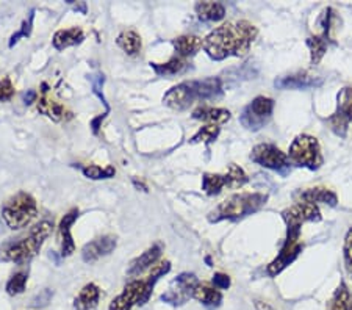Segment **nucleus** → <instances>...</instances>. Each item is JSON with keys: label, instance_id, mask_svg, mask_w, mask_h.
<instances>
[{"label": "nucleus", "instance_id": "obj_1", "mask_svg": "<svg viewBox=\"0 0 352 310\" xmlns=\"http://www.w3.org/2000/svg\"><path fill=\"white\" fill-rule=\"evenodd\" d=\"M258 28L248 21L226 22L204 38L202 47L212 60H226L227 56H244L251 49Z\"/></svg>", "mask_w": 352, "mask_h": 310}, {"label": "nucleus", "instance_id": "obj_2", "mask_svg": "<svg viewBox=\"0 0 352 310\" xmlns=\"http://www.w3.org/2000/svg\"><path fill=\"white\" fill-rule=\"evenodd\" d=\"M223 82L218 77H208L204 80H188L175 85L164 94L163 104L173 110H186L196 100H217L223 98Z\"/></svg>", "mask_w": 352, "mask_h": 310}, {"label": "nucleus", "instance_id": "obj_3", "mask_svg": "<svg viewBox=\"0 0 352 310\" xmlns=\"http://www.w3.org/2000/svg\"><path fill=\"white\" fill-rule=\"evenodd\" d=\"M52 228L54 224L45 221V219L33 225L27 236H22V239L16 241H8V243L0 247V258L3 262H13L16 265L28 263L41 251L44 241L52 234Z\"/></svg>", "mask_w": 352, "mask_h": 310}, {"label": "nucleus", "instance_id": "obj_4", "mask_svg": "<svg viewBox=\"0 0 352 310\" xmlns=\"http://www.w3.org/2000/svg\"><path fill=\"white\" fill-rule=\"evenodd\" d=\"M266 201H268V196L263 193L232 195L208 213V221L219 223L226 219L227 221H238V219L258 212L266 204Z\"/></svg>", "mask_w": 352, "mask_h": 310}, {"label": "nucleus", "instance_id": "obj_5", "mask_svg": "<svg viewBox=\"0 0 352 310\" xmlns=\"http://www.w3.org/2000/svg\"><path fill=\"white\" fill-rule=\"evenodd\" d=\"M36 217V199L30 193H25V191H21V193L11 197L2 210L3 221L11 230H19L27 228Z\"/></svg>", "mask_w": 352, "mask_h": 310}, {"label": "nucleus", "instance_id": "obj_6", "mask_svg": "<svg viewBox=\"0 0 352 310\" xmlns=\"http://www.w3.org/2000/svg\"><path fill=\"white\" fill-rule=\"evenodd\" d=\"M288 159L292 165L300 168H307L315 171V169L322 165V154L320 143L315 137L310 135H299L289 146Z\"/></svg>", "mask_w": 352, "mask_h": 310}, {"label": "nucleus", "instance_id": "obj_7", "mask_svg": "<svg viewBox=\"0 0 352 310\" xmlns=\"http://www.w3.org/2000/svg\"><path fill=\"white\" fill-rule=\"evenodd\" d=\"M248 176L240 166L235 163L229 165V169L224 174H212L206 173L202 176V190L208 196L219 195L223 188H241L244 184H248Z\"/></svg>", "mask_w": 352, "mask_h": 310}, {"label": "nucleus", "instance_id": "obj_8", "mask_svg": "<svg viewBox=\"0 0 352 310\" xmlns=\"http://www.w3.org/2000/svg\"><path fill=\"white\" fill-rule=\"evenodd\" d=\"M272 110H274V100L265 98V96H258L251 104L244 107L240 115V122L248 131L257 132L270 122Z\"/></svg>", "mask_w": 352, "mask_h": 310}, {"label": "nucleus", "instance_id": "obj_9", "mask_svg": "<svg viewBox=\"0 0 352 310\" xmlns=\"http://www.w3.org/2000/svg\"><path fill=\"white\" fill-rule=\"evenodd\" d=\"M251 160L260 166L282 174V176H287L289 166H292L285 152H282L276 144L271 143H262L255 146L251 152Z\"/></svg>", "mask_w": 352, "mask_h": 310}, {"label": "nucleus", "instance_id": "obj_10", "mask_svg": "<svg viewBox=\"0 0 352 310\" xmlns=\"http://www.w3.org/2000/svg\"><path fill=\"white\" fill-rule=\"evenodd\" d=\"M302 243H300V230H289L287 229V240L283 243L280 252L277 254V257L272 261L266 272L271 278H276L277 274H280L289 263L296 261L298 256L302 252Z\"/></svg>", "mask_w": 352, "mask_h": 310}, {"label": "nucleus", "instance_id": "obj_11", "mask_svg": "<svg viewBox=\"0 0 352 310\" xmlns=\"http://www.w3.org/2000/svg\"><path fill=\"white\" fill-rule=\"evenodd\" d=\"M152 295L147 291L144 279H135L124 287L121 295L111 301L109 310H132L135 306H144Z\"/></svg>", "mask_w": 352, "mask_h": 310}, {"label": "nucleus", "instance_id": "obj_12", "mask_svg": "<svg viewBox=\"0 0 352 310\" xmlns=\"http://www.w3.org/2000/svg\"><path fill=\"white\" fill-rule=\"evenodd\" d=\"M199 284V279L195 273H182L169 287V290L162 295V301L171 304V306H182L192 298V291Z\"/></svg>", "mask_w": 352, "mask_h": 310}, {"label": "nucleus", "instance_id": "obj_13", "mask_svg": "<svg viewBox=\"0 0 352 310\" xmlns=\"http://www.w3.org/2000/svg\"><path fill=\"white\" fill-rule=\"evenodd\" d=\"M337 110L331 116V127L338 137H346L349 124L352 122V88L346 87L338 93Z\"/></svg>", "mask_w": 352, "mask_h": 310}, {"label": "nucleus", "instance_id": "obj_14", "mask_svg": "<svg viewBox=\"0 0 352 310\" xmlns=\"http://www.w3.org/2000/svg\"><path fill=\"white\" fill-rule=\"evenodd\" d=\"M283 221L287 223L289 230H300L304 223L309 221H320L321 212L318 206L307 204V202H299V204L287 208L282 212Z\"/></svg>", "mask_w": 352, "mask_h": 310}, {"label": "nucleus", "instance_id": "obj_15", "mask_svg": "<svg viewBox=\"0 0 352 310\" xmlns=\"http://www.w3.org/2000/svg\"><path fill=\"white\" fill-rule=\"evenodd\" d=\"M116 245H118L116 236H113V235H104L93 241H89V243L85 245L82 250L83 262L94 263L96 261H99L100 257L109 256V254L115 251Z\"/></svg>", "mask_w": 352, "mask_h": 310}, {"label": "nucleus", "instance_id": "obj_16", "mask_svg": "<svg viewBox=\"0 0 352 310\" xmlns=\"http://www.w3.org/2000/svg\"><path fill=\"white\" fill-rule=\"evenodd\" d=\"M41 88H43L41 96H39V100H38V111L50 118V120L55 122L63 121L67 115L66 107L61 102H58L54 96H50V88L47 83H43Z\"/></svg>", "mask_w": 352, "mask_h": 310}, {"label": "nucleus", "instance_id": "obj_17", "mask_svg": "<svg viewBox=\"0 0 352 310\" xmlns=\"http://www.w3.org/2000/svg\"><path fill=\"white\" fill-rule=\"evenodd\" d=\"M78 218V208H72L66 213L58 225V240H60V254L61 257H69L76 252V243H74L71 228Z\"/></svg>", "mask_w": 352, "mask_h": 310}, {"label": "nucleus", "instance_id": "obj_18", "mask_svg": "<svg viewBox=\"0 0 352 310\" xmlns=\"http://www.w3.org/2000/svg\"><path fill=\"white\" fill-rule=\"evenodd\" d=\"M274 85L276 88L279 89H305V88L321 87L322 78L302 71V72H298V74L277 78Z\"/></svg>", "mask_w": 352, "mask_h": 310}, {"label": "nucleus", "instance_id": "obj_19", "mask_svg": "<svg viewBox=\"0 0 352 310\" xmlns=\"http://www.w3.org/2000/svg\"><path fill=\"white\" fill-rule=\"evenodd\" d=\"M162 251H163V246L160 243L152 245L149 250H146L140 257H136L135 261L130 263L127 274L132 276V278L143 274L147 268L154 267V265L158 262V258L162 256Z\"/></svg>", "mask_w": 352, "mask_h": 310}, {"label": "nucleus", "instance_id": "obj_20", "mask_svg": "<svg viewBox=\"0 0 352 310\" xmlns=\"http://www.w3.org/2000/svg\"><path fill=\"white\" fill-rule=\"evenodd\" d=\"M192 298H195L197 302H201L204 307H207L210 310L218 309L221 304H223V295H221V291L217 287L201 284V282H199L195 291H192Z\"/></svg>", "mask_w": 352, "mask_h": 310}, {"label": "nucleus", "instance_id": "obj_21", "mask_svg": "<svg viewBox=\"0 0 352 310\" xmlns=\"http://www.w3.org/2000/svg\"><path fill=\"white\" fill-rule=\"evenodd\" d=\"M100 289L93 282L83 287L80 293L74 300V309L76 310H94L99 306Z\"/></svg>", "mask_w": 352, "mask_h": 310}, {"label": "nucleus", "instance_id": "obj_22", "mask_svg": "<svg viewBox=\"0 0 352 310\" xmlns=\"http://www.w3.org/2000/svg\"><path fill=\"white\" fill-rule=\"evenodd\" d=\"M85 39V33L80 27H71L58 30L54 35L52 44L56 50H65L67 47L77 46Z\"/></svg>", "mask_w": 352, "mask_h": 310}, {"label": "nucleus", "instance_id": "obj_23", "mask_svg": "<svg viewBox=\"0 0 352 310\" xmlns=\"http://www.w3.org/2000/svg\"><path fill=\"white\" fill-rule=\"evenodd\" d=\"M192 118L199 121H206L208 124H224L230 120V111L226 109H218V107L202 105L192 111Z\"/></svg>", "mask_w": 352, "mask_h": 310}, {"label": "nucleus", "instance_id": "obj_24", "mask_svg": "<svg viewBox=\"0 0 352 310\" xmlns=\"http://www.w3.org/2000/svg\"><path fill=\"white\" fill-rule=\"evenodd\" d=\"M299 199L300 202H307V204H318V202H322V204L327 206H337L338 197L333 193L332 190L322 188V187H316V188H309L299 193Z\"/></svg>", "mask_w": 352, "mask_h": 310}, {"label": "nucleus", "instance_id": "obj_25", "mask_svg": "<svg viewBox=\"0 0 352 310\" xmlns=\"http://www.w3.org/2000/svg\"><path fill=\"white\" fill-rule=\"evenodd\" d=\"M202 44L204 39L196 35H182L173 39V46L175 49V52H177V55L182 56V58H188V56H192L196 52H199Z\"/></svg>", "mask_w": 352, "mask_h": 310}, {"label": "nucleus", "instance_id": "obj_26", "mask_svg": "<svg viewBox=\"0 0 352 310\" xmlns=\"http://www.w3.org/2000/svg\"><path fill=\"white\" fill-rule=\"evenodd\" d=\"M151 67L155 71L157 76L160 77H174L177 74H182L186 67H188V61L186 58L175 55L166 63H151Z\"/></svg>", "mask_w": 352, "mask_h": 310}, {"label": "nucleus", "instance_id": "obj_27", "mask_svg": "<svg viewBox=\"0 0 352 310\" xmlns=\"http://www.w3.org/2000/svg\"><path fill=\"white\" fill-rule=\"evenodd\" d=\"M326 310H352V293L344 280L340 282L337 290L333 291Z\"/></svg>", "mask_w": 352, "mask_h": 310}, {"label": "nucleus", "instance_id": "obj_28", "mask_svg": "<svg viewBox=\"0 0 352 310\" xmlns=\"http://www.w3.org/2000/svg\"><path fill=\"white\" fill-rule=\"evenodd\" d=\"M195 10L199 19L202 21L218 22L221 19H224L226 16V7L219 2H197L195 5Z\"/></svg>", "mask_w": 352, "mask_h": 310}, {"label": "nucleus", "instance_id": "obj_29", "mask_svg": "<svg viewBox=\"0 0 352 310\" xmlns=\"http://www.w3.org/2000/svg\"><path fill=\"white\" fill-rule=\"evenodd\" d=\"M116 44L121 47L127 55H138L141 52V47H143V41H141V36L133 30L122 32L121 35L118 36Z\"/></svg>", "mask_w": 352, "mask_h": 310}, {"label": "nucleus", "instance_id": "obj_30", "mask_svg": "<svg viewBox=\"0 0 352 310\" xmlns=\"http://www.w3.org/2000/svg\"><path fill=\"white\" fill-rule=\"evenodd\" d=\"M329 39L326 36H310L307 38V46L310 49V61L311 65H318L322 56L327 52Z\"/></svg>", "mask_w": 352, "mask_h": 310}, {"label": "nucleus", "instance_id": "obj_31", "mask_svg": "<svg viewBox=\"0 0 352 310\" xmlns=\"http://www.w3.org/2000/svg\"><path fill=\"white\" fill-rule=\"evenodd\" d=\"M219 132H221V127L217 126V124H207V126H204V127L199 129L195 137L190 140V143L191 144H197V143L208 144V143H213V141L218 138Z\"/></svg>", "mask_w": 352, "mask_h": 310}, {"label": "nucleus", "instance_id": "obj_32", "mask_svg": "<svg viewBox=\"0 0 352 310\" xmlns=\"http://www.w3.org/2000/svg\"><path fill=\"white\" fill-rule=\"evenodd\" d=\"M27 280H28V273H25V272L16 273L11 276L10 280L7 282L5 290H7L10 296H18V295H21V293H24Z\"/></svg>", "mask_w": 352, "mask_h": 310}, {"label": "nucleus", "instance_id": "obj_33", "mask_svg": "<svg viewBox=\"0 0 352 310\" xmlns=\"http://www.w3.org/2000/svg\"><path fill=\"white\" fill-rule=\"evenodd\" d=\"M169 272H171V262H169V261H163L160 263H155L154 267H152V272L149 274V278L144 279L146 280L147 291H149L151 295H152V291H154V289H152V287H155L158 279H160L162 276L168 274Z\"/></svg>", "mask_w": 352, "mask_h": 310}, {"label": "nucleus", "instance_id": "obj_34", "mask_svg": "<svg viewBox=\"0 0 352 310\" xmlns=\"http://www.w3.org/2000/svg\"><path fill=\"white\" fill-rule=\"evenodd\" d=\"M82 173L85 177L93 179V180H100V179H111L115 177L116 169L113 166H98V165H89V166H82Z\"/></svg>", "mask_w": 352, "mask_h": 310}, {"label": "nucleus", "instance_id": "obj_35", "mask_svg": "<svg viewBox=\"0 0 352 310\" xmlns=\"http://www.w3.org/2000/svg\"><path fill=\"white\" fill-rule=\"evenodd\" d=\"M33 13H35V11H32V13L28 14V19H25L24 22H22V25H21L19 30L16 32L13 36H11V39H10V44H8L10 47H13L14 44L18 43L21 38H27V36H30V33H32V25H33Z\"/></svg>", "mask_w": 352, "mask_h": 310}, {"label": "nucleus", "instance_id": "obj_36", "mask_svg": "<svg viewBox=\"0 0 352 310\" xmlns=\"http://www.w3.org/2000/svg\"><path fill=\"white\" fill-rule=\"evenodd\" d=\"M14 96V87L11 83L10 77H3L0 80V102H7V100H11Z\"/></svg>", "mask_w": 352, "mask_h": 310}, {"label": "nucleus", "instance_id": "obj_37", "mask_svg": "<svg viewBox=\"0 0 352 310\" xmlns=\"http://www.w3.org/2000/svg\"><path fill=\"white\" fill-rule=\"evenodd\" d=\"M343 251H344L346 269H348V273L352 276V228L348 230V234H346Z\"/></svg>", "mask_w": 352, "mask_h": 310}, {"label": "nucleus", "instance_id": "obj_38", "mask_svg": "<svg viewBox=\"0 0 352 310\" xmlns=\"http://www.w3.org/2000/svg\"><path fill=\"white\" fill-rule=\"evenodd\" d=\"M104 76H93L91 77V82H93V91H94V94H98L99 96V99L102 100V104L105 105V109H107V111H110V107H109V104H107V100H105V98H104V93H102V87H104Z\"/></svg>", "mask_w": 352, "mask_h": 310}, {"label": "nucleus", "instance_id": "obj_39", "mask_svg": "<svg viewBox=\"0 0 352 310\" xmlns=\"http://www.w3.org/2000/svg\"><path fill=\"white\" fill-rule=\"evenodd\" d=\"M52 296H54V291L50 290V289H45L43 291H39L38 295L33 298L32 306L33 307H44V306H47V304L50 302V300H52Z\"/></svg>", "mask_w": 352, "mask_h": 310}, {"label": "nucleus", "instance_id": "obj_40", "mask_svg": "<svg viewBox=\"0 0 352 310\" xmlns=\"http://www.w3.org/2000/svg\"><path fill=\"white\" fill-rule=\"evenodd\" d=\"M213 287H217L218 290H227L230 287V278L224 273H214Z\"/></svg>", "mask_w": 352, "mask_h": 310}, {"label": "nucleus", "instance_id": "obj_41", "mask_svg": "<svg viewBox=\"0 0 352 310\" xmlns=\"http://www.w3.org/2000/svg\"><path fill=\"white\" fill-rule=\"evenodd\" d=\"M36 99H38V93L35 89H28V91L22 96V100H24L25 105H32L33 102H36Z\"/></svg>", "mask_w": 352, "mask_h": 310}, {"label": "nucleus", "instance_id": "obj_42", "mask_svg": "<svg viewBox=\"0 0 352 310\" xmlns=\"http://www.w3.org/2000/svg\"><path fill=\"white\" fill-rule=\"evenodd\" d=\"M105 116H107V113H104V115H100V116H98V118H94V120L91 121V129H93V133H94V135L99 133V127H102L100 124H102V121H104Z\"/></svg>", "mask_w": 352, "mask_h": 310}, {"label": "nucleus", "instance_id": "obj_43", "mask_svg": "<svg viewBox=\"0 0 352 310\" xmlns=\"http://www.w3.org/2000/svg\"><path fill=\"white\" fill-rule=\"evenodd\" d=\"M254 304H255V310H276L274 307L271 306V304L265 302V301H258V300H257Z\"/></svg>", "mask_w": 352, "mask_h": 310}, {"label": "nucleus", "instance_id": "obj_44", "mask_svg": "<svg viewBox=\"0 0 352 310\" xmlns=\"http://www.w3.org/2000/svg\"><path fill=\"white\" fill-rule=\"evenodd\" d=\"M74 8H76L77 11H78V10H80L83 14H85V13H87V3H85V2H82V3H77V5H76V7H74Z\"/></svg>", "mask_w": 352, "mask_h": 310}]
</instances>
